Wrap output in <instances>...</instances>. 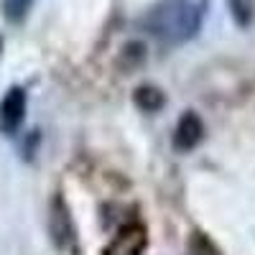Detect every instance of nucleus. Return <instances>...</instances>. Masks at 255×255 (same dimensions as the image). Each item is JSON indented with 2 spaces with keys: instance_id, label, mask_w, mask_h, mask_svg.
I'll return each instance as SVG.
<instances>
[{
  "instance_id": "39448f33",
  "label": "nucleus",
  "mask_w": 255,
  "mask_h": 255,
  "mask_svg": "<svg viewBox=\"0 0 255 255\" xmlns=\"http://www.w3.org/2000/svg\"><path fill=\"white\" fill-rule=\"evenodd\" d=\"M204 135V125L194 113H184L179 125H176V135H174V145L176 151H191Z\"/></svg>"
},
{
  "instance_id": "7ed1b4c3",
  "label": "nucleus",
  "mask_w": 255,
  "mask_h": 255,
  "mask_svg": "<svg viewBox=\"0 0 255 255\" xmlns=\"http://www.w3.org/2000/svg\"><path fill=\"white\" fill-rule=\"evenodd\" d=\"M26 115V92L20 87H10L8 95L0 102V130L5 135H13Z\"/></svg>"
},
{
  "instance_id": "20e7f679",
  "label": "nucleus",
  "mask_w": 255,
  "mask_h": 255,
  "mask_svg": "<svg viewBox=\"0 0 255 255\" xmlns=\"http://www.w3.org/2000/svg\"><path fill=\"white\" fill-rule=\"evenodd\" d=\"M143 248H145V230L140 225H128L105 248V255H140Z\"/></svg>"
},
{
  "instance_id": "f03ea898",
  "label": "nucleus",
  "mask_w": 255,
  "mask_h": 255,
  "mask_svg": "<svg viewBox=\"0 0 255 255\" xmlns=\"http://www.w3.org/2000/svg\"><path fill=\"white\" fill-rule=\"evenodd\" d=\"M49 230H51V238H54L56 248H61V250H74L77 248L74 222H72V215H69V209H67V202H64L61 197H56L51 202Z\"/></svg>"
},
{
  "instance_id": "1a4fd4ad",
  "label": "nucleus",
  "mask_w": 255,
  "mask_h": 255,
  "mask_svg": "<svg viewBox=\"0 0 255 255\" xmlns=\"http://www.w3.org/2000/svg\"><path fill=\"white\" fill-rule=\"evenodd\" d=\"M189 255H222V253L217 250V245L209 238L197 232V235H191V240H189Z\"/></svg>"
},
{
  "instance_id": "f257e3e1",
  "label": "nucleus",
  "mask_w": 255,
  "mask_h": 255,
  "mask_svg": "<svg viewBox=\"0 0 255 255\" xmlns=\"http://www.w3.org/2000/svg\"><path fill=\"white\" fill-rule=\"evenodd\" d=\"M202 26V8L191 0H163L143 18V28L163 46H179L194 38Z\"/></svg>"
},
{
  "instance_id": "6e6552de",
  "label": "nucleus",
  "mask_w": 255,
  "mask_h": 255,
  "mask_svg": "<svg viewBox=\"0 0 255 255\" xmlns=\"http://www.w3.org/2000/svg\"><path fill=\"white\" fill-rule=\"evenodd\" d=\"M33 8V0H3V15L10 23H20Z\"/></svg>"
},
{
  "instance_id": "0eeeda50",
  "label": "nucleus",
  "mask_w": 255,
  "mask_h": 255,
  "mask_svg": "<svg viewBox=\"0 0 255 255\" xmlns=\"http://www.w3.org/2000/svg\"><path fill=\"white\" fill-rule=\"evenodd\" d=\"M230 13L240 28H248L255 20V0H230Z\"/></svg>"
},
{
  "instance_id": "423d86ee",
  "label": "nucleus",
  "mask_w": 255,
  "mask_h": 255,
  "mask_svg": "<svg viewBox=\"0 0 255 255\" xmlns=\"http://www.w3.org/2000/svg\"><path fill=\"white\" fill-rule=\"evenodd\" d=\"M133 100H135V105H138L143 113H156V110L163 108V102H166L163 92H161L158 87H151V84H145V87H138L135 95H133Z\"/></svg>"
}]
</instances>
